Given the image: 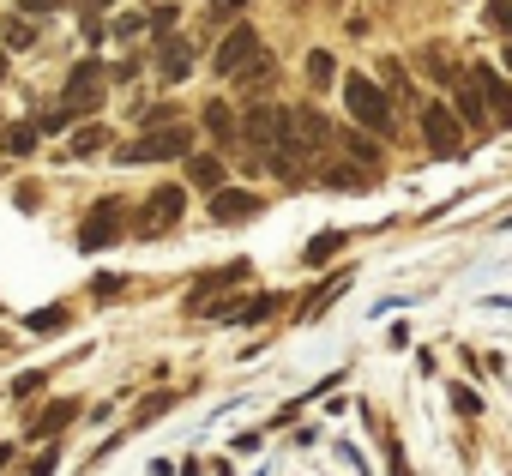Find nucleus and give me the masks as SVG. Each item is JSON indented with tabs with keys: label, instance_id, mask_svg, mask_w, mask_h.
<instances>
[{
	"label": "nucleus",
	"instance_id": "f257e3e1",
	"mask_svg": "<svg viewBox=\"0 0 512 476\" xmlns=\"http://www.w3.org/2000/svg\"><path fill=\"white\" fill-rule=\"evenodd\" d=\"M344 109H350V121H356L362 133H380V139L398 133V103H392V91H386L380 79H368V73H344Z\"/></svg>",
	"mask_w": 512,
	"mask_h": 476
},
{
	"label": "nucleus",
	"instance_id": "f03ea898",
	"mask_svg": "<svg viewBox=\"0 0 512 476\" xmlns=\"http://www.w3.org/2000/svg\"><path fill=\"white\" fill-rule=\"evenodd\" d=\"M187 151H193V133L181 121H169V127H145V139H133L121 151V163H169V157H187Z\"/></svg>",
	"mask_w": 512,
	"mask_h": 476
},
{
	"label": "nucleus",
	"instance_id": "7ed1b4c3",
	"mask_svg": "<svg viewBox=\"0 0 512 476\" xmlns=\"http://www.w3.org/2000/svg\"><path fill=\"white\" fill-rule=\"evenodd\" d=\"M121 229H127V205L121 199H97L85 211V223H79V248L85 254H103L109 242H121Z\"/></svg>",
	"mask_w": 512,
	"mask_h": 476
},
{
	"label": "nucleus",
	"instance_id": "20e7f679",
	"mask_svg": "<svg viewBox=\"0 0 512 476\" xmlns=\"http://www.w3.org/2000/svg\"><path fill=\"white\" fill-rule=\"evenodd\" d=\"M103 91H109V73L97 67V61H73V73H67V115L79 121V115H97L103 109Z\"/></svg>",
	"mask_w": 512,
	"mask_h": 476
},
{
	"label": "nucleus",
	"instance_id": "39448f33",
	"mask_svg": "<svg viewBox=\"0 0 512 476\" xmlns=\"http://www.w3.org/2000/svg\"><path fill=\"white\" fill-rule=\"evenodd\" d=\"M422 139H428L434 157H458V151H464V127H458L452 103H428V109H422Z\"/></svg>",
	"mask_w": 512,
	"mask_h": 476
},
{
	"label": "nucleus",
	"instance_id": "423d86ee",
	"mask_svg": "<svg viewBox=\"0 0 512 476\" xmlns=\"http://www.w3.org/2000/svg\"><path fill=\"white\" fill-rule=\"evenodd\" d=\"M181 211H187V193H181V187H157V193L145 199V211L133 217V229H139V235H169V229L181 223Z\"/></svg>",
	"mask_w": 512,
	"mask_h": 476
},
{
	"label": "nucleus",
	"instance_id": "0eeeda50",
	"mask_svg": "<svg viewBox=\"0 0 512 476\" xmlns=\"http://www.w3.org/2000/svg\"><path fill=\"white\" fill-rule=\"evenodd\" d=\"M452 115H458V127H464V133H494L488 103H482V85H476L470 73H458V79H452Z\"/></svg>",
	"mask_w": 512,
	"mask_h": 476
},
{
	"label": "nucleus",
	"instance_id": "6e6552de",
	"mask_svg": "<svg viewBox=\"0 0 512 476\" xmlns=\"http://www.w3.org/2000/svg\"><path fill=\"white\" fill-rule=\"evenodd\" d=\"M284 133H290V121H284L278 103H260V109H247V115H241V139H247L253 151H272Z\"/></svg>",
	"mask_w": 512,
	"mask_h": 476
},
{
	"label": "nucleus",
	"instance_id": "1a4fd4ad",
	"mask_svg": "<svg viewBox=\"0 0 512 476\" xmlns=\"http://www.w3.org/2000/svg\"><path fill=\"white\" fill-rule=\"evenodd\" d=\"M253 55H260V31H253V25H235V31L217 43V61H211V67H217V79H235Z\"/></svg>",
	"mask_w": 512,
	"mask_h": 476
},
{
	"label": "nucleus",
	"instance_id": "9d476101",
	"mask_svg": "<svg viewBox=\"0 0 512 476\" xmlns=\"http://www.w3.org/2000/svg\"><path fill=\"white\" fill-rule=\"evenodd\" d=\"M266 199L260 193H247V187H211V223H247V217H260Z\"/></svg>",
	"mask_w": 512,
	"mask_h": 476
},
{
	"label": "nucleus",
	"instance_id": "9b49d317",
	"mask_svg": "<svg viewBox=\"0 0 512 476\" xmlns=\"http://www.w3.org/2000/svg\"><path fill=\"white\" fill-rule=\"evenodd\" d=\"M284 121H290V139H302L314 157L332 145V121H326L320 109H308V103H302V109H284Z\"/></svg>",
	"mask_w": 512,
	"mask_h": 476
},
{
	"label": "nucleus",
	"instance_id": "f8f14e48",
	"mask_svg": "<svg viewBox=\"0 0 512 476\" xmlns=\"http://www.w3.org/2000/svg\"><path fill=\"white\" fill-rule=\"evenodd\" d=\"M470 79L482 85V103H488V121H494V127H512V91H506V79H500L494 67H476Z\"/></svg>",
	"mask_w": 512,
	"mask_h": 476
},
{
	"label": "nucleus",
	"instance_id": "ddd939ff",
	"mask_svg": "<svg viewBox=\"0 0 512 476\" xmlns=\"http://www.w3.org/2000/svg\"><path fill=\"white\" fill-rule=\"evenodd\" d=\"M157 73H163V79H169V85H181V79H187V73H193V43H187V37H175V31H169V37H163V43H157Z\"/></svg>",
	"mask_w": 512,
	"mask_h": 476
},
{
	"label": "nucleus",
	"instance_id": "4468645a",
	"mask_svg": "<svg viewBox=\"0 0 512 476\" xmlns=\"http://www.w3.org/2000/svg\"><path fill=\"white\" fill-rule=\"evenodd\" d=\"M332 145H344V151H350V163H356L362 175H374V169H380V145H374L362 127H332Z\"/></svg>",
	"mask_w": 512,
	"mask_h": 476
},
{
	"label": "nucleus",
	"instance_id": "2eb2a0df",
	"mask_svg": "<svg viewBox=\"0 0 512 476\" xmlns=\"http://www.w3.org/2000/svg\"><path fill=\"white\" fill-rule=\"evenodd\" d=\"M247 278V260H235V266H223V272H205L199 284H193V296H187V308L193 314H205V302L217 296V290H229V284H241Z\"/></svg>",
	"mask_w": 512,
	"mask_h": 476
},
{
	"label": "nucleus",
	"instance_id": "dca6fc26",
	"mask_svg": "<svg viewBox=\"0 0 512 476\" xmlns=\"http://www.w3.org/2000/svg\"><path fill=\"white\" fill-rule=\"evenodd\" d=\"M205 133H211L217 145H235V139H241V115H235L229 103H205Z\"/></svg>",
	"mask_w": 512,
	"mask_h": 476
},
{
	"label": "nucleus",
	"instance_id": "f3484780",
	"mask_svg": "<svg viewBox=\"0 0 512 476\" xmlns=\"http://www.w3.org/2000/svg\"><path fill=\"white\" fill-rule=\"evenodd\" d=\"M416 67H422V73H428V79H434V85H452V79H458V73H464V67H458V61H452V55H446V49H434V43H428V49H422V55H416Z\"/></svg>",
	"mask_w": 512,
	"mask_h": 476
},
{
	"label": "nucleus",
	"instance_id": "a211bd4d",
	"mask_svg": "<svg viewBox=\"0 0 512 476\" xmlns=\"http://www.w3.org/2000/svg\"><path fill=\"white\" fill-rule=\"evenodd\" d=\"M272 79H278V67H272V55H266V49L253 55V61H247L241 73H235V85H241V91H266Z\"/></svg>",
	"mask_w": 512,
	"mask_h": 476
},
{
	"label": "nucleus",
	"instance_id": "6ab92c4d",
	"mask_svg": "<svg viewBox=\"0 0 512 476\" xmlns=\"http://www.w3.org/2000/svg\"><path fill=\"white\" fill-rule=\"evenodd\" d=\"M187 181H193V187H205V193H211V187H223V157H193V151H187Z\"/></svg>",
	"mask_w": 512,
	"mask_h": 476
},
{
	"label": "nucleus",
	"instance_id": "aec40b11",
	"mask_svg": "<svg viewBox=\"0 0 512 476\" xmlns=\"http://www.w3.org/2000/svg\"><path fill=\"white\" fill-rule=\"evenodd\" d=\"M67 422H73V398H61V404H49V410H43V416L31 422V440H49V434H61Z\"/></svg>",
	"mask_w": 512,
	"mask_h": 476
},
{
	"label": "nucleus",
	"instance_id": "412c9836",
	"mask_svg": "<svg viewBox=\"0 0 512 476\" xmlns=\"http://www.w3.org/2000/svg\"><path fill=\"white\" fill-rule=\"evenodd\" d=\"M109 145V127H79L73 139H67V157H97Z\"/></svg>",
	"mask_w": 512,
	"mask_h": 476
},
{
	"label": "nucleus",
	"instance_id": "4be33fe9",
	"mask_svg": "<svg viewBox=\"0 0 512 476\" xmlns=\"http://www.w3.org/2000/svg\"><path fill=\"white\" fill-rule=\"evenodd\" d=\"M314 175H320V181H326V187H362V181H374V175H362V169H356V163H320V169H314Z\"/></svg>",
	"mask_w": 512,
	"mask_h": 476
},
{
	"label": "nucleus",
	"instance_id": "5701e85b",
	"mask_svg": "<svg viewBox=\"0 0 512 476\" xmlns=\"http://www.w3.org/2000/svg\"><path fill=\"white\" fill-rule=\"evenodd\" d=\"M0 145H7V157H31V151H37V127H31V121H19V127L0 133Z\"/></svg>",
	"mask_w": 512,
	"mask_h": 476
},
{
	"label": "nucleus",
	"instance_id": "b1692460",
	"mask_svg": "<svg viewBox=\"0 0 512 476\" xmlns=\"http://www.w3.org/2000/svg\"><path fill=\"white\" fill-rule=\"evenodd\" d=\"M332 79H338V61H332V49H314V55H308V85H314V91H326Z\"/></svg>",
	"mask_w": 512,
	"mask_h": 476
},
{
	"label": "nucleus",
	"instance_id": "393cba45",
	"mask_svg": "<svg viewBox=\"0 0 512 476\" xmlns=\"http://www.w3.org/2000/svg\"><path fill=\"white\" fill-rule=\"evenodd\" d=\"M344 290H350V272H338V278H332V284H326V290H314V302H308V308H302V320H314V314H326V308H332V302H338V296H344Z\"/></svg>",
	"mask_w": 512,
	"mask_h": 476
},
{
	"label": "nucleus",
	"instance_id": "a878e982",
	"mask_svg": "<svg viewBox=\"0 0 512 476\" xmlns=\"http://www.w3.org/2000/svg\"><path fill=\"white\" fill-rule=\"evenodd\" d=\"M338 248H344V235H338V229H326V235H314V242H308V254H302V260H308V266H326Z\"/></svg>",
	"mask_w": 512,
	"mask_h": 476
},
{
	"label": "nucleus",
	"instance_id": "bb28decb",
	"mask_svg": "<svg viewBox=\"0 0 512 476\" xmlns=\"http://www.w3.org/2000/svg\"><path fill=\"white\" fill-rule=\"evenodd\" d=\"M163 410H175V392H151V398H145V404H139V410H133V422H139V428H145V422H157V416H163Z\"/></svg>",
	"mask_w": 512,
	"mask_h": 476
},
{
	"label": "nucleus",
	"instance_id": "cd10ccee",
	"mask_svg": "<svg viewBox=\"0 0 512 476\" xmlns=\"http://www.w3.org/2000/svg\"><path fill=\"white\" fill-rule=\"evenodd\" d=\"M25 326H31V332H61V326H67V308H37Z\"/></svg>",
	"mask_w": 512,
	"mask_h": 476
},
{
	"label": "nucleus",
	"instance_id": "c85d7f7f",
	"mask_svg": "<svg viewBox=\"0 0 512 476\" xmlns=\"http://www.w3.org/2000/svg\"><path fill=\"white\" fill-rule=\"evenodd\" d=\"M247 7V0H211V7H205V19L211 25H235V13Z\"/></svg>",
	"mask_w": 512,
	"mask_h": 476
},
{
	"label": "nucleus",
	"instance_id": "c756f323",
	"mask_svg": "<svg viewBox=\"0 0 512 476\" xmlns=\"http://www.w3.org/2000/svg\"><path fill=\"white\" fill-rule=\"evenodd\" d=\"M31 43H37V25L13 19V25H7V49H31Z\"/></svg>",
	"mask_w": 512,
	"mask_h": 476
},
{
	"label": "nucleus",
	"instance_id": "7c9ffc66",
	"mask_svg": "<svg viewBox=\"0 0 512 476\" xmlns=\"http://www.w3.org/2000/svg\"><path fill=\"white\" fill-rule=\"evenodd\" d=\"M139 121H145V127H169V121H175V103H145Z\"/></svg>",
	"mask_w": 512,
	"mask_h": 476
},
{
	"label": "nucleus",
	"instance_id": "2f4dec72",
	"mask_svg": "<svg viewBox=\"0 0 512 476\" xmlns=\"http://www.w3.org/2000/svg\"><path fill=\"white\" fill-rule=\"evenodd\" d=\"M121 290H127L121 272H97V278H91V296H121Z\"/></svg>",
	"mask_w": 512,
	"mask_h": 476
},
{
	"label": "nucleus",
	"instance_id": "473e14b6",
	"mask_svg": "<svg viewBox=\"0 0 512 476\" xmlns=\"http://www.w3.org/2000/svg\"><path fill=\"white\" fill-rule=\"evenodd\" d=\"M175 13H181V7H175V0H169V7H157V13H151L145 25H151L157 37H169V31H175Z\"/></svg>",
	"mask_w": 512,
	"mask_h": 476
},
{
	"label": "nucleus",
	"instance_id": "72a5a7b5",
	"mask_svg": "<svg viewBox=\"0 0 512 476\" xmlns=\"http://www.w3.org/2000/svg\"><path fill=\"white\" fill-rule=\"evenodd\" d=\"M452 398H458V410H464V416H482V398H476V386H452Z\"/></svg>",
	"mask_w": 512,
	"mask_h": 476
},
{
	"label": "nucleus",
	"instance_id": "f704fd0d",
	"mask_svg": "<svg viewBox=\"0 0 512 476\" xmlns=\"http://www.w3.org/2000/svg\"><path fill=\"white\" fill-rule=\"evenodd\" d=\"M488 19H494L506 37H512V0H488Z\"/></svg>",
	"mask_w": 512,
	"mask_h": 476
},
{
	"label": "nucleus",
	"instance_id": "c9c22d12",
	"mask_svg": "<svg viewBox=\"0 0 512 476\" xmlns=\"http://www.w3.org/2000/svg\"><path fill=\"white\" fill-rule=\"evenodd\" d=\"M109 31H115V37H139V31H145V19H139V13H127V19H115Z\"/></svg>",
	"mask_w": 512,
	"mask_h": 476
},
{
	"label": "nucleus",
	"instance_id": "e433bc0d",
	"mask_svg": "<svg viewBox=\"0 0 512 476\" xmlns=\"http://www.w3.org/2000/svg\"><path fill=\"white\" fill-rule=\"evenodd\" d=\"M43 127H49V133H61V127H73V115H67V109H49V115H43Z\"/></svg>",
	"mask_w": 512,
	"mask_h": 476
},
{
	"label": "nucleus",
	"instance_id": "4c0bfd02",
	"mask_svg": "<svg viewBox=\"0 0 512 476\" xmlns=\"http://www.w3.org/2000/svg\"><path fill=\"white\" fill-rule=\"evenodd\" d=\"M19 398H31V392H43V374H19V386H13Z\"/></svg>",
	"mask_w": 512,
	"mask_h": 476
},
{
	"label": "nucleus",
	"instance_id": "58836bf2",
	"mask_svg": "<svg viewBox=\"0 0 512 476\" xmlns=\"http://www.w3.org/2000/svg\"><path fill=\"white\" fill-rule=\"evenodd\" d=\"M31 476H55V446H49V452H43V458L31 464Z\"/></svg>",
	"mask_w": 512,
	"mask_h": 476
},
{
	"label": "nucleus",
	"instance_id": "ea45409f",
	"mask_svg": "<svg viewBox=\"0 0 512 476\" xmlns=\"http://www.w3.org/2000/svg\"><path fill=\"white\" fill-rule=\"evenodd\" d=\"M19 7H31V13H55V0H19Z\"/></svg>",
	"mask_w": 512,
	"mask_h": 476
},
{
	"label": "nucleus",
	"instance_id": "a19ab883",
	"mask_svg": "<svg viewBox=\"0 0 512 476\" xmlns=\"http://www.w3.org/2000/svg\"><path fill=\"white\" fill-rule=\"evenodd\" d=\"M79 7H85V13H103V7H115V0H79Z\"/></svg>",
	"mask_w": 512,
	"mask_h": 476
},
{
	"label": "nucleus",
	"instance_id": "79ce46f5",
	"mask_svg": "<svg viewBox=\"0 0 512 476\" xmlns=\"http://www.w3.org/2000/svg\"><path fill=\"white\" fill-rule=\"evenodd\" d=\"M7 464H13V446H0V470H7Z\"/></svg>",
	"mask_w": 512,
	"mask_h": 476
},
{
	"label": "nucleus",
	"instance_id": "37998d69",
	"mask_svg": "<svg viewBox=\"0 0 512 476\" xmlns=\"http://www.w3.org/2000/svg\"><path fill=\"white\" fill-rule=\"evenodd\" d=\"M7 61H13V55H7V49H0V79H7Z\"/></svg>",
	"mask_w": 512,
	"mask_h": 476
},
{
	"label": "nucleus",
	"instance_id": "c03bdc74",
	"mask_svg": "<svg viewBox=\"0 0 512 476\" xmlns=\"http://www.w3.org/2000/svg\"><path fill=\"white\" fill-rule=\"evenodd\" d=\"M500 61H506V73H512V49H506V55H500Z\"/></svg>",
	"mask_w": 512,
	"mask_h": 476
}]
</instances>
